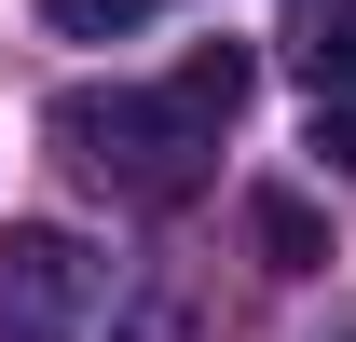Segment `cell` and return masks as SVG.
Returning a JSON list of instances; mask_svg holds the SVG:
<instances>
[{"instance_id": "cell-1", "label": "cell", "mask_w": 356, "mask_h": 342, "mask_svg": "<svg viewBox=\"0 0 356 342\" xmlns=\"http://www.w3.org/2000/svg\"><path fill=\"white\" fill-rule=\"evenodd\" d=\"M247 42H192L178 55V83H110V96H55V151L83 178H110V192H137V206H192L206 192V165H220L233 110H247Z\"/></svg>"}, {"instance_id": "cell-2", "label": "cell", "mask_w": 356, "mask_h": 342, "mask_svg": "<svg viewBox=\"0 0 356 342\" xmlns=\"http://www.w3.org/2000/svg\"><path fill=\"white\" fill-rule=\"evenodd\" d=\"M83 315H96V247L55 219H14L0 233V342H69Z\"/></svg>"}, {"instance_id": "cell-5", "label": "cell", "mask_w": 356, "mask_h": 342, "mask_svg": "<svg viewBox=\"0 0 356 342\" xmlns=\"http://www.w3.org/2000/svg\"><path fill=\"white\" fill-rule=\"evenodd\" d=\"M55 28H69V42H124V28H151V14H165V0H42Z\"/></svg>"}, {"instance_id": "cell-4", "label": "cell", "mask_w": 356, "mask_h": 342, "mask_svg": "<svg viewBox=\"0 0 356 342\" xmlns=\"http://www.w3.org/2000/svg\"><path fill=\"white\" fill-rule=\"evenodd\" d=\"M302 69H315V96H329V83H356V0H315V28H302Z\"/></svg>"}, {"instance_id": "cell-7", "label": "cell", "mask_w": 356, "mask_h": 342, "mask_svg": "<svg viewBox=\"0 0 356 342\" xmlns=\"http://www.w3.org/2000/svg\"><path fill=\"white\" fill-rule=\"evenodd\" d=\"M124 342H206V329H192L165 288H137V301H124Z\"/></svg>"}, {"instance_id": "cell-3", "label": "cell", "mask_w": 356, "mask_h": 342, "mask_svg": "<svg viewBox=\"0 0 356 342\" xmlns=\"http://www.w3.org/2000/svg\"><path fill=\"white\" fill-rule=\"evenodd\" d=\"M247 233H261L274 274H315V260H329V219H315L302 192H247Z\"/></svg>"}, {"instance_id": "cell-6", "label": "cell", "mask_w": 356, "mask_h": 342, "mask_svg": "<svg viewBox=\"0 0 356 342\" xmlns=\"http://www.w3.org/2000/svg\"><path fill=\"white\" fill-rule=\"evenodd\" d=\"M315 151L356 178V83H329V96H315Z\"/></svg>"}]
</instances>
